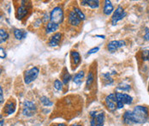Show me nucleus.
Returning <instances> with one entry per match:
<instances>
[{
    "instance_id": "1",
    "label": "nucleus",
    "mask_w": 149,
    "mask_h": 126,
    "mask_svg": "<svg viewBox=\"0 0 149 126\" xmlns=\"http://www.w3.org/2000/svg\"><path fill=\"white\" fill-rule=\"evenodd\" d=\"M133 123L143 124L148 121L149 118V110L147 107L137 106L131 111Z\"/></svg>"
},
{
    "instance_id": "2",
    "label": "nucleus",
    "mask_w": 149,
    "mask_h": 126,
    "mask_svg": "<svg viewBox=\"0 0 149 126\" xmlns=\"http://www.w3.org/2000/svg\"><path fill=\"white\" fill-rule=\"evenodd\" d=\"M116 99L118 104V109H121L124 105H131L133 102V98L130 95L124 93H116Z\"/></svg>"
},
{
    "instance_id": "3",
    "label": "nucleus",
    "mask_w": 149,
    "mask_h": 126,
    "mask_svg": "<svg viewBox=\"0 0 149 126\" xmlns=\"http://www.w3.org/2000/svg\"><path fill=\"white\" fill-rule=\"evenodd\" d=\"M50 20H51V22H53L58 25L62 23L63 20V11L61 7L57 6L52 10L51 15H50Z\"/></svg>"
},
{
    "instance_id": "4",
    "label": "nucleus",
    "mask_w": 149,
    "mask_h": 126,
    "mask_svg": "<svg viewBox=\"0 0 149 126\" xmlns=\"http://www.w3.org/2000/svg\"><path fill=\"white\" fill-rule=\"evenodd\" d=\"M40 70L37 67H33L29 70H26L24 73V81L26 84H29L38 77Z\"/></svg>"
},
{
    "instance_id": "5",
    "label": "nucleus",
    "mask_w": 149,
    "mask_h": 126,
    "mask_svg": "<svg viewBox=\"0 0 149 126\" xmlns=\"http://www.w3.org/2000/svg\"><path fill=\"white\" fill-rule=\"evenodd\" d=\"M91 126H103L104 123V113L100 112L96 114V111H91Z\"/></svg>"
},
{
    "instance_id": "6",
    "label": "nucleus",
    "mask_w": 149,
    "mask_h": 126,
    "mask_svg": "<svg viewBox=\"0 0 149 126\" xmlns=\"http://www.w3.org/2000/svg\"><path fill=\"white\" fill-rule=\"evenodd\" d=\"M36 106L34 103L29 100H25L23 103V107H22V113L24 116L27 117H32L33 115L35 114L36 112Z\"/></svg>"
},
{
    "instance_id": "7",
    "label": "nucleus",
    "mask_w": 149,
    "mask_h": 126,
    "mask_svg": "<svg viewBox=\"0 0 149 126\" xmlns=\"http://www.w3.org/2000/svg\"><path fill=\"white\" fill-rule=\"evenodd\" d=\"M126 16H127V13L124 11V10L123 9V7L122 6H118L116 9V10L114 11L113 15H112V17H111V24L113 26H115L118 23V22L123 20Z\"/></svg>"
},
{
    "instance_id": "8",
    "label": "nucleus",
    "mask_w": 149,
    "mask_h": 126,
    "mask_svg": "<svg viewBox=\"0 0 149 126\" xmlns=\"http://www.w3.org/2000/svg\"><path fill=\"white\" fill-rule=\"evenodd\" d=\"M105 106L110 111H115L118 109L117 99L115 94H111L105 98Z\"/></svg>"
},
{
    "instance_id": "9",
    "label": "nucleus",
    "mask_w": 149,
    "mask_h": 126,
    "mask_svg": "<svg viewBox=\"0 0 149 126\" xmlns=\"http://www.w3.org/2000/svg\"><path fill=\"white\" fill-rule=\"evenodd\" d=\"M126 45V42L124 40H112L107 44V49L111 52H114L119 48L123 47Z\"/></svg>"
},
{
    "instance_id": "10",
    "label": "nucleus",
    "mask_w": 149,
    "mask_h": 126,
    "mask_svg": "<svg viewBox=\"0 0 149 126\" xmlns=\"http://www.w3.org/2000/svg\"><path fill=\"white\" fill-rule=\"evenodd\" d=\"M62 38V33H56L54 35H52L49 40V46L50 47H57L58 46Z\"/></svg>"
},
{
    "instance_id": "11",
    "label": "nucleus",
    "mask_w": 149,
    "mask_h": 126,
    "mask_svg": "<svg viewBox=\"0 0 149 126\" xmlns=\"http://www.w3.org/2000/svg\"><path fill=\"white\" fill-rule=\"evenodd\" d=\"M68 20H69L70 24V25H72V26H78V25L81 23V20H80V18L77 16V15H76L75 13H74V10L70 12Z\"/></svg>"
},
{
    "instance_id": "12",
    "label": "nucleus",
    "mask_w": 149,
    "mask_h": 126,
    "mask_svg": "<svg viewBox=\"0 0 149 126\" xmlns=\"http://www.w3.org/2000/svg\"><path fill=\"white\" fill-rule=\"evenodd\" d=\"M114 10V7L111 3V1L109 0H105L104 1V9H103V11H104V15L106 16H110Z\"/></svg>"
},
{
    "instance_id": "13",
    "label": "nucleus",
    "mask_w": 149,
    "mask_h": 126,
    "mask_svg": "<svg viewBox=\"0 0 149 126\" xmlns=\"http://www.w3.org/2000/svg\"><path fill=\"white\" fill-rule=\"evenodd\" d=\"M28 13V8L26 7V5L24 3H22L18 9H17V11H16V17L18 19H22L24 18L26 15Z\"/></svg>"
},
{
    "instance_id": "14",
    "label": "nucleus",
    "mask_w": 149,
    "mask_h": 126,
    "mask_svg": "<svg viewBox=\"0 0 149 126\" xmlns=\"http://www.w3.org/2000/svg\"><path fill=\"white\" fill-rule=\"evenodd\" d=\"M82 5H88L92 9H97L100 6V1L98 0H83L81 2Z\"/></svg>"
},
{
    "instance_id": "15",
    "label": "nucleus",
    "mask_w": 149,
    "mask_h": 126,
    "mask_svg": "<svg viewBox=\"0 0 149 126\" xmlns=\"http://www.w3.org/2000/svg\"><path fill=\"white\" fill-rule=\"evenodd\" d=\"M123 123L125 125H132L134 124L133 123V120H132V116H131V111H127L124 112L123 116Z\"/></svg>"
},
{
    "instance_id": "16",
    "label": "nucleus",
    "mask_w": 149,
    "mask_h": 126,
    "mask_svg": "<svg viewBox=\"0 0 149 126\" xmlns=\"http://www.w3.org/2000/svg\"><path fill=\"white\" fill-rule=\"evenodd\" d=\"M84 75H85L84 71H82V70H81L77 74H75L73 81H74V82L76 85H81V82H82V81L84 79Z\"/></svg>"
},
{
    "instance_id": "17",
    "label": "nucleus",
    "mask_w": 149,
    "mask_h": 126,
    "mask_svg": "<svg viewBox=\"0 0 149 126\" xmlns=\"http://www.w3.org/2000/svg\"><path fill=\"white\" fill-rule=\"evenodd\" d=\"M58 29V24H55V23H53V22H49V23H47V25H46L45 32H46L47 33H52V32L57 31Z\"/></svg>"
},
{
    "instance_id": "18",
    "label": "nucleus",
    "mask_w": 149,
    "mask_h": 126,
    "mask_svg": "<svg viewBox=\"0 0 149 126\" xmlns=\"http://www.w3.org/2000/svg\"><path fill=\"white\" fill-rule=\"evenodd\" d=\"M14 35L16 40H22L26 37L27 33L22 29H15L14 30Z\"/></svg>"
},
{
    "instance_id": "19",
    "label": "nucleus",
    "mask_w": 149,
    "mask_h": 126,
    "mask_svg": "<svg viewBox=\"0 0 149 126\" xmlns=\"http://www.w3.org/2000/svg\"><path fill=\"white\" fill-rule=\"evenodd\" d=\"M15 111V104L14 102H9L7 105H6V107H5V112L9 115L10 114H13Z\"/></svg>"
},
{
    "instance_id": "20",
    "label": "nucleus",
    "mask_w": 149,
    "mask_h": 126,
    "mask_svg": "<svg viewBox=\"0 0 149 126\" xmlns=\"http://www.w3.org/2000/svg\"><path fill=\"white\" fill-rule=\"evenodd\" d=\"M9 39V33L5 29H0V44L4 43L8 40Z\"/></svg>"
},
{
    "instance_id": "21",
    "label": "nucleus",
    "mask_w": 149,
    "mask_h": 126,
    "mask_svg": "<svg viewBox=\"0 0 149 126\" xmlns=\"http://www.w3.org/2000/svg\"><path fill=\"white\" fill-rule=\"evenodd\" d=\"M71 58H72V59H73V61H74V64H79L80 62H81V57H80V54L77 52H75V51H72L71 52Z\"/></svg>"
},
{
    "instance_id": "22",
    "label": "nucleus",
    "mask_w": 149,
    "mask_h": 126,
    "mask_svg": "<svg viewBox=\"0 0 149 126\" xmlns=\"http://www.w3.org/2000/svg\"><path fill=\"white\" fill-rule=\"evenodd\" d=\"M74 13L77 15V16L80 18V20L81 21H84L85 19H86V16L84 15V13L79 9V8H76V7H74Z\"/></svg>"
},
{
    "instance_id": "23",
    "label": "nucleus",
    "mask_w": 149,
    "mask_h": 126,
    "mask_svg": "<svg viewBox=\"0 0 149 126\" xmlns=\"http://www.w3.org/2000/svg\"><path fill=\"white\" fill-rule=\"evenodd\" d=\"M40 101H41V103H42L45 107H51V106L53 105V103H52L47 97H45V96H42V97L40 98Z\"/></svg>"
},
{
    "instance_id": "24",
    "label": "nucleus",
    "mask_w": 149,
    "mask_h": 126,
    "mask_svg": "<svg viewBox=\"0 0 149 126\" xmlns=\"http://www.w3.org/2000/svg\"><path fill=\"white\" fill-rule=\"evenodd\" d=\"M118 90H122V91H130V86L126 83H120L117 88Z\"/></svg>"
},
{
    "instance_id": "25",
    "label": "nucleus",
    "mask_w": 149,
    "mask_h": 126,
    "mask_svg": "<svg viewBox=\"0 0 149 126\" xmlns=\"http://www.w3.org/2000/svg\"><path fill=\"white\" fill-rule=\"evenodd\" d=\"M102 77H104V83L106 84V85H110V84H111L112 82H113V80L111 79V76H110V74L109 73H107V74H103L102 75Z\"/></svg>"
},
{
    "instance_id": "26",
    "label": "nucleus",
    "mask_w": 149,
    "mask_h": 126,
    "mask_svg": "<svg viewBox=\"0 0 149 126\" xmlns=\"http://www.w3.org/2000/svg\"><path fill=\"white\" fill-rule=\"evenodd\" d=\"M141 58L143 61H149V50H144L141 52Z\"/></svg>"
},
{
    "instance_id": "27",
    "label": "nucleus",
    "mask_w": 149,
    "mask_h": 126,
    "mask_svg": "<svg viewBox=\"0 0 149 126\" xmlns=\"http://www.w3.org/2000/svg\"><path fill=\"white\" fill-rule=\"evenodd\" d=\"M63 83L61 82L59 80H56V81H54V88H55L57 90H58V91L63 89Z\"/></svg>"
},
{
    "instance_id": "28",
    "label": "nucleus",
    "mask_w": 149,
    "mask_h": 126,
    "mask_svg": "<svg viewBox=\"0 0 149 126\" xmlns=\"http://www.w3.org/2000/svg\"><path fill=\"white\" fill-rule=\"evenodd\" d=\"M93 72H89L88 76V78H87V87L88 88L91 86V84L93 83Z\"/></svg>"
},
{
    "instance_id": "29",
    "label": "nucleus",
    "mask_w": 149,
    "mask_h": 126,
    "mask_svg": "<svg viewBox=\"0 0 149 126\" xmlns=\"http://www.w3.org/2000/svg\"><path fill=\"white\" fill-rule=\"evenodd\" d=\"M70 79H71L70 75L68 72H66V73L63 75V84H67V83L70 81Z\"/></svg>"
},
{
    "instance_id": "30",
    "label": "nucleus",
    "mask_w": 149,
    "mask_h": 126,
    "mask_svg": "<svg viewBox=\"0 0 149 126\" xmlns=\"http://www.w3.org/2000/svg\"><path fill=\"white\" fill-rule=\"evenodd\" d=\"M6 58V52L4 51V49L0 47V58Z\"/></svg>"
},
{
    "instance_id": "31",
    "label": "nucleus",
    "mask_w": 149,
    "mask_h": 126,
    "mask_svg": "<svg viewBox=\"0 0 149 126\" xmlns=\"http://www.w3.org/2000/svg\"><path fill=\"white\" fill-rule=\"evenodd\" d=\"M99 50H100V47L92 48L91 50H89V51H88V55H91V54H93V53H95V52H97Z\"/></svg>"
},
{
    "instance_id": "32",
    "label": "nucleus",
    "mask_w": 149,
    "mask_h": 126,
    "mask_svg": "<svg viewBox=\"0 0 149 126\" xmlns=\"http://www.w3.org/2000/svg\"><path fill=\"white\" fill-rule=\"evenodd\" d=\"M3 89L2 88L0 87V104H2L3 102Z\"/></svg>"
},
{
    "instance_id": "33",
    "label": "nucleus",
    "mask_w": 149,
    "mask_h": 126,
    "mask_svg": "<svg viewBox=\"0 0 149 126\" xmlns=\"http://www.w3.org/2000/svg\"><path fill=\"white\" fill-rule=\"evenodd\" d=\"M144 39H145L146 40L149 41V31H148L146 33V34H145V36H144Z\"/></svg>"
},
{
    "instance_id": "34",
    "label": "nucleus",
    "mask_w": 149,
    "mask_h": 126,
    "mask_svg": "<svg viewBox=\"0 0 149 126\" xmlns=\"http://www.w3.org/2000/svg\"><path fill=\"white\" fill-rule=\"evenodd\" d=\"M0 126H3V119H2L1 115H0Z\"/></svg>"
},
{
    "instance_id": "35",
    "label": "nucleus",
    "mask_w": 149,
    "mask_h": 126,
    "mask_svg": "<svg viewBox=\"0 0 149 126\" xmlns=\"http://www.w3.org/2000/svg\"><path fill=\"white\" fill-rule=\"evenodd\" d=\"M52 126H66L65 124H56V125H53Z\"/></svg>"
},
{
    "instance_id": "36",
    "label": "nucleus",
    "mask_w": 149,
    "mask_h": 126,
    "mask_svg": "<svg viewBox=\"0 0 149 126\" xmlns=\"http://www.w3.org/2000/svg\"><path fill=\"white\" fill-rule=\"evenodd\" d=\"M97 36H98V37H101L102 39H104V35H97Z\"/></svg>"
},
{
    "instance_id": "37",
    "label": "nucleus",
    "mask_w": 149,
    "mask_h": 126,
    "mask_svg": "<svg viewBox=\"0 0 149 126\" xmlns=\"http://www.w3.org/2000/svg\"><path fill=\"white\" fill-rule=\"evenodd\" d=\"M73 126H81V125H73Z\"/></svg>"
},
{
    "instance_id": "38",
    "label": "nucleus",
    "mask_w": 149,
    "mask_h": 126,
    "mask_svg": "<svg viewBox=\"0 0 149 126\" xmlns=\"http://www.w3.org/2000/svg\"><path fill=\"white\" fill-rule=\"evenodd\" d=\"M0 74H1V70H0Z\"/></svg>"
}]
</instances>
